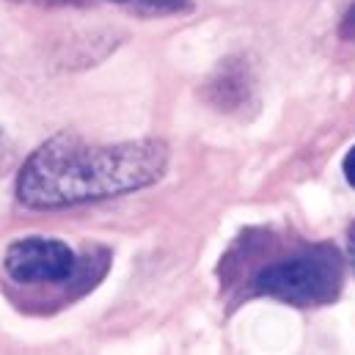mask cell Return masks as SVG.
I'll return each instance as SVG.
<instances>
[{
    "instance_id": "7a4b0ae2",
    "label": "cell",
    "mask_w": 355,
    "mask_h": 355,
    "mask_svg": "<svg viewBox=\"0 0 355 355\" xmlns=\"http://www.w3.org/2000/svg\"><path fill=\"white\" fill-rule=\"evenodd\" d=\"M345 286V259L336 245L314 243L292 257L275 259L254 275V292L297 309L328 306Z\"/></svg>"
},
{
    "instance_id": "8992f818",
    "label": "cell",
    "mask_w": 355,
    "mask_h": 355,
    "mask_svg": "<svg viewBox=\"0 0 355 355\" xmlns=\"http://www.w3.org/2000/svg\"><path fill=\"white\" fill-rule=\"evenodd\" d=\"M347 254H350V262L355 267V226L350 229V240H347Z\"/></svg>"
},
{
    "instance_id": "ba28073f",
    "label": "cell",
    "mask_w": 355,
    "mask_h": 355,
    "mask_svg": "<svg viewBox=\"0 0 355 355\" xmlns=\"http://www.w3.org/2000/svg\"><path fill=\"white\" fill-rule=\"evenodd\" d=\"M157 3H182V0H157Z\"/></svg>"
},
{
    "instance_id": "6da1fadb",
    "label": "cell",
    "mask_w": 355,
    "mask_h": 355,
    "mask_svg": "<svg viewBox=\"0 0 355 355\" xmlns=\"http://www.w3.org/2000/svg\"><path fill=\"white\" fill-rule=\"evenodd\" d=\"M166 168L168 146L163 141L89 144L61 132L25 160L17 196L31 209H58L149 187L163 179Z\"/></svg>"
},
{
    "instance_id": "30bf717a",
    "label": "cell",
    "mask_w": 355,
    "mask_h": 355,
    "mask_svg": "<svg viewBox=\"0 0 355 355\" xmlns=\"http://www.w3.org/2000/svg\"><path fill=\"white\" fill-rule=\"evenodd\" d=\"M116 3H127V0H116Z\"/></svg>"
},
{
    "instance_id": "277c9868",
    "label": "cell",
    "mask_w": 355,
    "mask_h": 355,
    "mask_svg": "<svg viewBox=\"0 0 355 355\" xmlns=\"http://www.w3.org/2000/svg\"><path fill=\"white\" fill-rule=\"evenodd\" d=\"M339 33H342V39H347V42H355V3L350 6V11L345 14Z\"/></svg>"
},
{
    "instance_id": "52a82bcc",
    "label": "cell",
    "mask_w": 355,
    "mask_h": 355,
    "mask_svg": "<svg viewBox=\"0 0 355 355\" xmlns=\"http://www.w3.org/2000/svg\"><path fill=\"white\" fill-rule=\"evenodd\" d=\"M8 157V149H6V141H0V160Z\"/></svg>"
},
{
    "instance_id": "9c48e42d",
    "label": "cell",
    "mask_w": 355,
    "mask_h": 355,
    "mask_svg": "<svg viewBox=\"0 0 355 355\" xmlns=\"http://www.w3.org/2000/svg\"><path fill=\"white\" fill-rule=\"evenodd\" d=\"M44 3H67V0H44Z\"/></svg>"
},
{
    "instance_id": "5b68a950",
    "label": "cell",
    "mask_w": 355,
    "mask_h": 355,
    "mask_svg": "<svg viewBox=\"0 0 355 355\" xmlns=\"http://www.w3.org/2000/svg\"><path fill=\"white\" fill-rule=\"evenodd\" d=\"M342 168H345V177H347V182H350V187H355V146L345 155Z\"/></svg>"
},
{
    "instance_id": "3957f363",
    "label": "cell",
    "mask_w": 355,
    "mask_h": 355,
    "mask_svg": "<svg viewBox=\"0 0 355 355\" xmlns=\"http://www.w3.org/2000/svg\"><path fill=\"white\" fill-rule=\"evenodd\" d=\"M3 267L17 284H61L72 278L78 257L61 240L25 237L8 245Z\"/></svg>"
}]
</instances>
